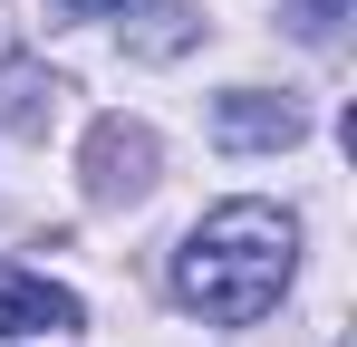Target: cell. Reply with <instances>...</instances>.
I'll list each match as a JSON object with an SVG mask.
<instances>
[{"label": "cell", "instance_id": "3", "mask_svg": "<svg viewBox=\"0 0 357 347\" xmlns=\"http://www.w3.org/2000/svg\"><path fill=\"white\" fill-rule=\"evenodd\" d=\"M213 135L222 145H299V107L261 97V87H232V97H213Z\"/></svg>", "mask_w": 357, "mask_h": 347}, {"label": "cell", "instance_id": "7", "mask_svg": "<svg viewBox=\"0 0 357 347\" xmlns=\"http://www.w3.org/2000/svg\"><path fill=\"white\" fill-rule=\"evenodd\" d=\"M59 20H107V10H126V0H49Z\"/></svg>", "mask_w": 357, "mask_h": 347}, {"label": "cell", "instance_id": "2", "mask_svg": "<svg viewBox=\"0 0 357 347\" xmlns=\"http://www.w3.org/2000/svg\"><path fill=\"white\" fill-rule=\"evenodd\" d=\"M87 183H97L107 203L145 193V183H155V135L126 125V116H97V135H87Z\"/></svg>", "mask_w": 357, "mask_h": 347}, {"label": "cell", "instance_id": "4", "mask_svg": "<svg viewBox=\"0 0 357 347\" xmlns=\"http://www.w3.org/2000/svg\"><path fill=\"white\" fill-rule=\"evenodd\" d=\"M29 328H77V299L39 270H10L0 261V338H29Z\"/></svg>", "mask_w": 357, "mask_h": 347}, {"label": "cell", "instance_id": "6", "mask_svg": "<svg viewBox=\"0 0 357 347\" xmlns=\"http://www.w3.org/2000/svg\"><path fill=\"white\" fill-rule=\"evenodd\" d=\"M290 10H299V29H309V39H328V29L348 20V0H290Z\"/></svg>", "mask_w": 357, "mask_h": 347}, {"label": "cell", "instance_id": "5", "mask_svg": "<svg viewBox=\"0 0 357 347\" xmlns=\"http://www.w3.org/2000/svg\"><path fill=\"white\" fill-rule=\"evenodd\" d=\"M193 39V20H183V0H145V29H135V49L145 58H174Z\"/></svg>", "mask_w": 357, "mask_h": 347}, {"label": "cell", "instance_id": "1", "mask_svg": "<svg viewBox=\"0 0 357 347\" xmlns=\"http://www.w3.org/2000/svg\"><path fill=\"white\" fill-rule=\"evenodd\" d=\"M290 251H299L290 213H271V203H222V213H203V231L174 251V299L193 318H213V328H251V318L280 309Z\"/></svg>", "mask_w": 357, "mask_h": 347}]
</instances>
